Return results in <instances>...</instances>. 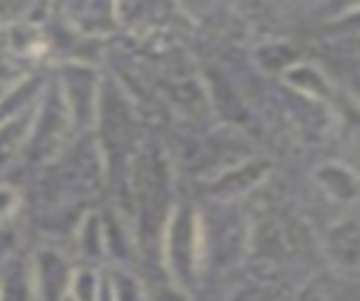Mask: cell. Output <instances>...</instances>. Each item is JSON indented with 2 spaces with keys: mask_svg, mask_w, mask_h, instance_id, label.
<instances>
[{
  "mask_svg": "<svg viewBox=\"0 0 360 301\" xmlns=\"http://www.w3.org/2000/svg\"><path fill=\"white\" fill-rule=\"evenodd\" d=\"M132 191L141 208H158L166 197V169L155 155H141L132 163Z\"/></svg>",
  "mask_w": 360,
  "mask_h": 301,
  "instance_id": "6da1fadb",
  "label": "cell"
},
{
  "mask_svg": "<svg viewBox=\"0 0 360 301\" xmlns=\"http://www.w3.org/2000/svg\"><path fill=\"white\" fill-rule=\"evenodd\" d=\"M127 138H129L127 107L112 90H104V98H101V141H104V149L110 155H115L118 149H124Z\"/></svg>",
  "mask_w": 360,
  "mask_h": 301,
  "instance_id": "7a4b0ae2",
  "label": "cell"
},
{
  "mask_svg": "<svg viewBox=\"0 0 360 301\" xmlns=\"http://www.w3.org/2000/svg\"><path fill=\"white\" fill-rule=\"evenodd\" d=\"M191 248H194V219L188 211H177L169 228V253L180 273H186L191 264Z\"/></svg>",
  "mask_w": 360,
  "mask_h": 301,
  "instance_id": "3957f363",
  "label": "cell"
},
{
  "mask_svg": "<svg viewBox=\"0 0 360 301\" xmlns=\"http://www.w3.org/2000/svg\"><path fill=\"white\" fill-rule=\"evenodd\" d=\"M329 250H332L335 259L343 262V264L360 262V222H357V219L340 222V225L329 233Z\"/></svg>",
  "mask_w": 360,
  "mask_h": 301,
  "instance_id": "277c9868",
  "label": "cell"
},
{
  "mask_svg": "<svg viewBox=\"0 0 360 301\" xmlns=\"http://www.w3.org/2000/svg\"><path fill=\"white\" fill-rule=\"evenodd\" d=\"M321 183L335 194V197H354L357 194V183H354V177L346 172V169H338V166H329V169H323L321 172Z\"/></svg>",
  "mask_w": 360,
  "mask_h": 301,
  "instance_id": "5b68a950",
  "label": "cell"
},
{
  "mask_svg": "<svg viewBox=\"0 0 360 301\" xmlns=\"http://www.w3.org/2000/svg\"><path fill=\"white\" fill-rule=\"evenodd\" d=\"M264 169L262 166H245V169H239V172H233V174H228L219 186H217V191H242V188H248V186H253L256 180H259V174H262Z\"/></svg>",
  "mask_w": 360,
  "mask_h": 301,
  "instance_id": "8992f818",
  "label": "cell"
},
{
  "mask_svg": "<svg viewBox=\"0 0 360 301\" xmlns=\"http://www.w3.org/2000/svg\"><path fill=\"white\" fill-rule=\"evenodd\" d=\"M290 79H292V82H301V84L309 87L312 93H323V82H321V76H318L312 68H304L301 76H298V73H290Z\"/></svg>",
  "mask_w": 360,
  "mask_h": 301,
  "instance_id": "52a82bcc",
  "label": "cell"
},
{
  "mask_svg": "<svg viewBox=\"0 0 360 301\" xmlns=\"http://www.w3.org/2000/svg\"><path fill=\"white\" fill-rule=\"evenodd\" d=\"M11 208H14V194L0 188V214H6V211H11Z\"/></svg>",
  "mask_w": 360,
  "mask_h": 301,
  "instance_id": "ba28073f",
  "label": "cell"
},
{
  "mask_svg": "<svg viewBox=\"0 0 360 301\" xmlns=\"http://www.w3.org/2000/svg\"><path fill=\"white\" fill-rule=\"evenodd\" d=\"M158 301H186V298H180L174 290H160V295H158Z\"/></svg>",
  "mask_w": 360,
  "mask_h": 301,
  "instance_id": "9c48e42d",
  "label": "cell"
}]
</instances>
